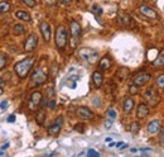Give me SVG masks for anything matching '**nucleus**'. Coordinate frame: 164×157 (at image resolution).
I'll return each mask as SVG.
<instances>
[{"label": "nucleus", "instance_id": "a211bd4d", "mask_svg": "<svg viewBox=\"0 0 164 157\" xmlns=\"http://www.w3.org/2000/svg\"><path fill=\"white\" fill-rule=\"evenodd\" d=\"M119 22H120L123 25H125V27H128V25H131V24H133V19H131V17H130L129 14H125V13H121V14L119 15Z\"/></svg>", "mask_w": 164, "mask_h": 157}, {"label": "nucleus", "instance_id": "f03ea898", "mask_svg": "<svg viewBox=\"0 0 164 157\" xmlns=\"http://www.w3.org/2000/svg\"><path fill=\"white\" fill-rule=\"evenodd\" d=\"M67 39H68V34H67V29L64 25H59L56 30V46L59 51L66 47L67 44Z\"/></svg>", "mask_w": 164, "mask_h": 157}, {"label": "nucleus", "instance_id": "c9c22d12", "mask_svg": "<svg viewBox=\"0 0 164 157\" xmlns=\"http://www.w3.org/2000/svg\"><path fill=\"white\" fill-rule=\"evenodd\" d=\"M6 108H8V100H3L1 103H0V109L5 110Z\"/></svg>", "mask_w": 164, "mask_h": 157}, {"label": "nucleus", "instance_id": "f3484780", "mask_svg": "<svg viewBox=\"0 0 164 157\" xmlns=\"http://www.w3.org/2000/svg\"><path fill=\"white\" fill-rule=\"evenodd\" d=\"M98 66H100V68L104 71L109 70V68L111 67V58H110L109 56H104L100 60V62H98Z\"/></svg>", "mask_w": 164, "mask_h": 157}, {"label": "nucleus", "instance_id": "20e7f679", "mask_svg": "<svg viewBox=\"0 0 164 157\" xmlns=\"http://www.w3.org/2000/svg\"><path fill=\"white\" fill-rule=\"evenodd\" d=\"M30 81H32L33 85H42L47 81V74L42 67L36 68L32 72V76H30Z\"/></svg>", "mask_w": 164, "mask_h": 157}, {"label": "nucleus", "instance_id": "dca6fc26", "mask_svg": "<svg viewBox=\"0 0 164 157\" xmlns=\"http://www.w3.org/2000/svg\"><path fill=\"white\" fill-rule=\"evenodd\" d=\"M92 81H94L96 87H101L102 82H104V76H102V74L100 71H95L92 74Z\"/></svg>", "mask_w": 164, "mask_h": 157}, {"label": "nucleus", "instance_id": "2eb2a0df", "mask_svg": "<svg viewBox=\"0 0 164 157\" xmlns=\"http://www.w3.org/2000/svg\"><path fill=\"white\" fill-rule=\"evenodd\" d=\"M159 129H161V122L159 120H151L149 124H148V132L150 133V134H155V133L159 132Z\"/></svg>", "mask_w": 164, "mask_h": 157}, {"label": "nucleus", "instance_id": "4be33fe9", "mask_svg": "<svg viewBox=\"0 0 164 157\" xmlns=\"http://www.w3.org/2000/svg\"><path fill=\"white\" fill-rule=\"evenodd\" d=\"M45 117H47V114H45V112H44V108H43L42 110H39V112L37 113V117H36L37 123H38V124H40V125H43L44 120H45Z\"/></svg>", "mask_w": 164, "mask_h": 157}, {"label": "nucleus", "instance_id": "c03bdc74", "mask_svg": "<svg viewBox=\"0 0 164 157\" xmlns=\"http://www.w3.org/2000/svg\"><path fill=\"white\" fill-rule=\"evenodd\" d=\"M3 85H4V79L0 77V86H3Z\"/></svg>", "mask_w": 164, "mask_h": 157}, {"label": "nucleus", "instance_id": "b1692460", "mask_svg": "<svg viewBox=\"0 0 164 157\" xmlns=\"http://www.w3.org/2000/svg\"><path fill=\"white\" fill-rule=\"evenodd\" d=\"M153 66H155V67H163L164 66V55L161 53V55L157 56V58L153 61Z\"/></svg>", "mask_w": 164, "mask_h": 157}, {"label": "nucleus", "instance_id": "c85d7f7f", "mask_svg": "<svg viewBox=\"0 0 164 157\" xmlns=\"http://www.w3.org/2000/svg\"><path fill=\"white\" fill-rule=\"evenodd\" d=\"M157 85L159 87H162V89H164V74H161L157 77Z\"/></svg>", "mask_w": 164, "mask_h": 157}, {"label": "nucleus", "instance_id": "a878e982", "mask_svg": "<svg viewBox=\"0 0 164 157\" xmlns=\"http://www.w3.org/2000/svg\"><path fill=\"white\" fill-rule=\"evenodd\" d=\"M6 62H8L6 55H5V53H3V52H0V71H1L3 68L6 66Z\"/></svg>", "mask_w": 164, "mask_h": 157}, {"label": "nucleus", "instance_id": "423d86ee", "mask_svg": "<svg viewBox=\"0 0 164 157\" xmlns=\"http://www.w3.org/2000/svg\"><path fill=\"white\" fill-rule=\"evenodd\" d=\"M42 103V94L39 93V91H33L32 94H30L29 96V101H28V108L29 110H32V112H34L38 106L40 105Z\"/></svg>", "mask_w": 164, "mask_h": 157}, {"label": "nucleus", "instance_id": "e433bc0d", "mask_svg": "<svg viewBox=\"0 0 164 157\" xmlns=\"http://www.w3.org/2000/svg\"><path fill=\"white\" fill-rule=\"evenodd\" d=\"M115 144L117 146V148H119V150H124V148L128 147V144H126V143H123V142H119V143H115Z\"/></svg>", "mask_w": 164, "mask_h": 157}, {"label": "nucleus", "instance_id": "9b49d317", "mask_svg": "<svg viewBox=\"0 0 164 157\" xmlns=\"http://www.w3.org/2000/svg\"><path fill=\"white\" fill-rule=\"evenodd\" d=\"M144 98L149 101L150 105H157V103L159 101V96L154 89H148L145 91V94H144Z\"/></svg>", "mask_w": 164, "mask_h": 157}, {"label": "nucleus", "instance_id": "a19ab883", "mask_svg": "<svg viewBox=\"0 0 164 157\" xmlns=\"http://www.w3.org/2000/svg\"><path fill=\"white\" fill-rule=\"evenodd\" d=\"M14 120H15V115H9V118H8V122H9V123H13Z\"/></svg>", "mask_w": 164, "mask_h": 157}, {"label": "nucleus", "instance_id": "393cba45", "mask_svg": "<svg viewBox=\"0 0 164 157\" xmlns=\"http://www.w3.org/2000/svg\"><path fill=\"white\" fill-rule=\"evenodd\" d=\"M10 10V3L8 1H0V13H6Z\"/></svg>", "mask_w": 164, "mask_h": 157}, {"label": "nucleus", "instance_id": "c756f323", "mask_svg": "<svg viewBox=\"0 0 164 157\" xmlns=\"http://www.w3.org/2000/svg\"><path fill=\"white\" fill-rule=\"evenodd\" d=\"M22 3L25 4V5L29 6V8H34V6L37 5V1H36V0H22Z\"/></svg>", "mask_w": 164, "mask_h": 157}, {"label": "nucleus", "instance_id": "ddd939ff", "mask_svg": "<svg viewBox=\"0 0 164 157\" xmlns=\"http://www.w3.org/2000/svg\"><path fill=\"white\" fill-rule=\"evenodd\" d=\"M140 13H142L143 15H145V17H148V18H150V19H157L158 18L157 11H155L153 8H150L148 5H142L140 6Z\"/></svg>", "mask_w": 164, "mask_h": 157}, {"label": "nucleus", "instance_id": "9d476101", "mask_svg": "<svg viewBox=\"0 0 164 157\" xmlns=\"http://www.w3.org/2000/svg\"><path fill=\"white\" fill-rule=\"evenodd\" d=\"M76 113H77L78 118H81V119H83V120H90L94 118V113L91 112L87 106H80Z\"/></svg>", "mask_w": 164, "mask_h": 157}, {"label": "nucleus", "instance_id": "0eeeda50", "mask_svg": "<svg viewBox=\"0 0 164 157\" xmlns=\"http://www.w3.org/2000/svg\"><path fill=\"white\" fill-rule=\"evenodd\" d=\"M37 46H38V37H37V34H29L28 37H27V39L24 42V51L25 52H32L34 51V49L37 48Z\"/></svg>", "mask_w": 164, "mask_h": 157}, {"label": "nucleus", "instance_id": "09e8293b", "mask_svg": "<svg viewBox=\"0 0 164 157\" xmlns=\"http://www.w3.org/2000/svg\"><path fill=\"white\" fill-rule=\"evenodd\" d=\"M1 19H3V15H0V20H1Z\"/></svg>", "mask_w": 164, "mask_h": 157}, {"label": "nucleus", "instance_id": "4468645a", "mask_svg": "<svg viewBox=\"0 0 164 157\" xmlns=\"http://www.w3.org/2000/svg\"><path fill=\"white\" fill-rule=\"evenodd\" d=\"M148 114H149V106L145 103H140L138 105V109H136V117L139 119H144L148 117Z\"/></svg>", "mask_w": 164, "mask_h": 157}, {"label": "nucleus", "instance_id": "aec40b11", "mask_svg": "<svg viewBox=\"0 0 164 157\" xmlns=\"http://www.w3.org/2000/svg\"><path fill=\"white\" fill-rule=\"evenodd\" d=\"M133 108H134V100H133L131 98H128V99H125V101H124V104H123V109H124V112L125 113H130Z\"/></svg>", "mask_w": 164, "mask_h": 157}, {"label": "nucleus", "instance_id": "5701e85b", "mask_svg": "<svg viewBox=\"0 0 164 157\" xmlns=\"http://www.w3.org/2000/svg\"><path fill=\"white\" fill-rule=\"evenodd\" d=\"M116 75H117V79H119V80H125L128 77V75H129V70L126 67H121L120 70L117 71Z\"/></svg>", "mask_w": 164, "mask_h": 157}, {"label": "nucleus", "instance_id": "49530a36", "mask_svg": "<svg viewBox=\"0 0 164 157\" xmlns=\"http://www.w3.org/2000/svg\"><path fill=\"white\" fill-rule=\"evenodd\" d=\"M61 1H62V3H70L71 0H61Z\"/></svg>", "mask_w": 164, "mask_h": 157}, {"label": "nucleus", "instance_id": "412c9836", "mask_svg": "<svg viewBox=\"0 0 164 157\" xmlns=\"http://www.w3.org/2000/svg\"><path fill=\"white\" fill-rule=\"evenodd\" d=\"M25 33V28L23 24H14L13 25V34L14 36H22Z\"/></svg>", "mask_w": 164, "mask_h": 157}, {"label": "nucleus", "instance_id": "58836bf2", "mask_svg": "<svg viewBox=\"0 0 164 157\" xmlns=\"http://www.w3.org/2000/svg\"><path fill=\"white\" fill-rule=\"evenodd\" d=\"M130 93H131V94L138 93V89H136V85H133V86H130Z\"/></svg>", "mask_w": 164, "mask_h": 157}, {"label": "nucleus", "instance_id": "7c9ffc66", "mask_svg": "<svg viewBox=\"0 0 164 157\" xmlns=\"http://www.w3.org/2000/svg\"><path fill=\"white\" fill-rule=\"evenodd\" d=\"M87 156H90V157H100V153H98L97 151H95V150H89L87 151Z\"/></svg>", "mask_w": 164, "mask_h": 157}, {"label": "nucleus", "instance_id": "a18cd8bd", "mask_svg": "<svg viewBox=\"0 0 164 157\" xmlns=\"http://www.w3.org/2000/svg\"><path fill=\"white\" fill-rule=\"evenodd\" d=\"M3 94H4V89H3L1 86H0V95H3Z\"/></svg>", "mask_w": 164, "mask_h": 157}, {"label": "nucleus", "instance_id": "37998d69", "mask_svg": "<svg viewBox=\"0 0 164 157\" xmlns=\"http://www.w3.org/2000/svg\"><path fill=\"white\" fill-rule=\"evenodd\" d=\"M161 143L164 146V131H163V133H162V136H161Z\"/></svg>", "mask_w": 164, "mask_h": 157}, {"label": "nucleus", "instance_id": "473e14b6", "mask_svg": "<svg viewBox=\"0 0 164 157\" xmlns=\"http://www.w3.org/2000/svg\"><path fill=\"white\" fill-rule=\"evenodd\" d=\"M83 127H85V125H83L82 123H80V124H76L75 125V131H77V132H85V128H83Z\"/></svg>", "mask_w": 164, "mask_h": 157}, {"label": "nucleus", "instance_id": "cd10ccee", "mask_svg": "<svg viewBox=\"0 0 164 157\" xmlns=\"http://www.w3.org/2000/svg\"><path fill=\"white\" fill-rule=\"evenodd\" d=\"M140 129V125L138 122H134V123H131V127H130V132L133 133V134H136V133L139 132Z\"/></svg>", "mask_w": 164, "mask_h": 157}, {"label": "nucleus", "instance_id": "f8f14e48", "mask_svg": "<svg viewBox=\"0 0 164 157\" xmlns=\"http://www.w3.org/2000/svg\"><path fill=\"white\" fill-rule=\"evenodd\" d=\"M39 29H40V33L43 36V39L45 42H49L51 41V36H52V32H51V25L45 22H42L39 24Z\"/></svg>", "mask_w": 164, "mask_h": 157}, {"label": "nucleus", "instance_id": "bb28decb", "mask_svg": "<svg viewBox=\"0 0 164 157\" xmlns=\"http://www.w3.org/2000/svg\"><path fill=\"white\" fill-rule=\"evenodd\" d=\"M107 117H109V119H111V120H115V119H116V117H117V113H116V110H115V109H112V108L107 109Z\"/></svg>", "mask_w": 164, "mask_h": 157}, {"label": "nucleus", "instance_id": "72a5a7b5", "mask_svg": "<svg viewBox=\"0 0 164 157\" xmlns=\"http://www.w3.org/2000/svg\"><path fill=\"white\" fill-rule=\"evenodd\" d=\"M111 125H112V120L111 119H107V120H105V123H104V127L106 129H110L111 128Z\"/></svg>", "mask_w": 164, "mask_h": 157}, {"label": "nucleus", "instance_id": "79ce46f5", "mask_svg": "<svg viewBox=\"0 0 164 157\" xmlns=\"http://www.w3.org/2000/svg\"><path fill=\"white\" fill-rule=\"evenodd\" d=\"M8 147H9V142H6L5 144H3V146H1V150H3V151H5Z\"/></svg>", "mask_w": 164, "mask_h": 157}, {"label": "nucleus", "instance_id": "f257e3e1", "mask_svg": "<svg viewBox=\"0 0 164 157\" xmlns=\"http://www.w3.org/2000/svg\"><path fill=\"white\" fill-rule=\"evenodd\" d=\"M34 63V58H25L17 62L14 65V71L20 79H24L25 76H28L30 68L33 67Z\"/></svg>", "mask_w": 164, "mask_h": 157}, {"label": "nucleus", "instance_id": "ea45409f", "mask_svg": "<svg viewBox=\"0 0 164 157\" xmlns=\"http://www.w3.org/2000/svg\"><path fill=\"white\" fill-rule=\"evenodd\" d=\"M45 4H48V5H53V4L56 3V0H43Z\"/></svg>", "mask_w": 164, "mask_h": 157}, {"label": "nucleus", "instance_id": "39448f33", "mask_svg": "<svg viewBox=\"0 0 164 157\" xmlns=\"http://www.w3.org/2000/svg\"><path fill=\"white\" fill-rule=\"evenodd\" d=\"M78 55L82 60L87 61L89 63H95L97 61V57H98V53L92 48H82Z\"/></svg>", "mask_w": 164, "mask_h": 157}, {"label": "nucleus", "instance_id": "4c0bfd02", "mask_svg": "<svg viewBox=\"0 0 164 157\" xmlns=\"http://www.w3.org/2000/svg\"><path fill=\"white\" fill-rule=\"evenodd\" d=\"M56 105H57V104H56V100H53V99H51V100H49V108H51V109L53 110V109L56 108Z\"/></svg>", "mask_w": 164, "mask_h": 157}, {"label": "nucleus", "instance_id": "2f4dec72", "mask_svg": "<svg viewBox=\"0 0 164 157\" xmlns=\"http://www.w3.org/2000/svg\"><path fill=\"white\" fill-rule=\"evenodd\" d=\"M94 13H97V14H102V8L100 5H92V9Z\"/></svg>", "mask_w": 164, "mask_h": 157}, {"label": "nucleus", "instance_id": "de8ad7c7", "mask_svg": "<svg viewBox=\"0 0 164 157\" xmlns=\"http://www.w3.org/2000/svg\"><path fill=\"white\" fill-rule=\"evenodd\" d=\"M1 155H4V152H3V151H0V156H1Z\"/></svg>", "mask_w": 164, "mask_h": 157}, {"label": "nucleus", "instance_id": "6ab92c4d", "mask_svg": "<svg viewBox=\"0 0 164 157\" xmlns=\"http://www.w3.org/2000/svg\"><path fill=\"white\" fill-rule=\"evenodd\" d=\"M15 18L20 19L23 22H30V14L25 10H18L17 13H15Z\"/></svg>", "mask_w": 164, "mask_h": 157}, {"label": "nucleus", "instance_id": "7ed1b4c3", "mask_svg": "<svg viewBox=\"0 0 164 157\" xmlns=\"http://www.w3.org/2000/svg\"><path fill=\"white\" fill-rule=\"evenodd\" d=\"M70 32H71V46L76 47V44L78 43V39L81 37V25L78 22L72 20L70 24Z\"/></svg>", "mask_w": 164, "mask_h": 157}, {"label": "nucleus", "instance_id": "1a4fd4ad", "mask_svg": "<svg viewBox=\"0 0 164 157\" xmlns=\"http://www.w3.org/2000/svg\"><path fill=\"white\" fill-rule=\"evenodd\" d=\"M150 79H151V75L149 72H140V74H138L134 77L133 82H134V85H136V86H143V85H145Z\"/></svg>", "mask_w": 164, "mask_h": 157}, {"label": "nucleus", "instance_id": "f704fd0d", "mask_svg": "<svg viewBox=\"0 0 164 157\" xmlns=\"http://www.w3.org/2000/svg\"><path fill=\"white\" fill-rule=\"evenodd\" d=\"M53 96H54V89H53V86H51L48 89V98L49 99H53Z\"/></svg>", "mask_w": 164, "mask_h": 157}, {"label": "nucleus", "instance_id": "6e6552de", "mask_svg": "<svg viewBox=\"0 0 164 157\" xmlns=\"http://www.w3.org/2000/svg\"><path fill=\"white\" fill-rule=\"evenodd\" d=\"M62 124H63V118L58 117L54 123H52L48 127V134L49 136H57L61 132V129H62Z\"/></svg>", "mask_w": 164, "mask_h": 157}]
</instances>
